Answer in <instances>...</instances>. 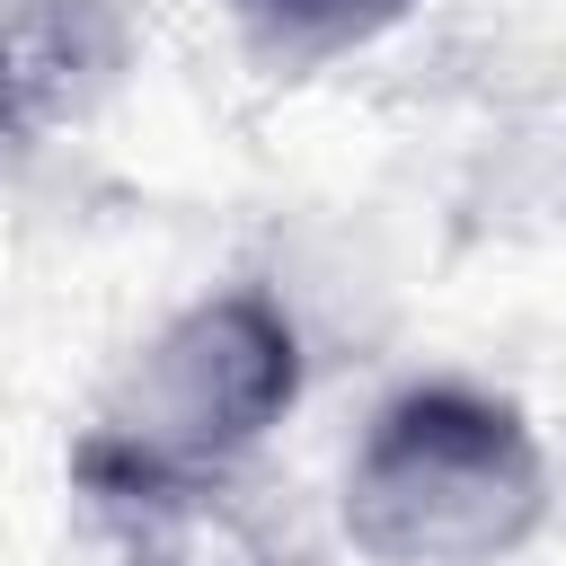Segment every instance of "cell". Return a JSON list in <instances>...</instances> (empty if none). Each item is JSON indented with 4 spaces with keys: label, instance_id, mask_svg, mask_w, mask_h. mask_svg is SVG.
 <instances>
[{
    "label": "cell",
    "instance_id": "3",
    "mask_svg": "<svg viewBox=\"0 0 566 566\" xmlns=\"http://www.w3.org/2000/svg\"><path fill=\"white\" fill-rule=\"evenodd\" d=\"M407 9H416V0H230L248 53H256L265 71H318V62L389 35Z\"/></svg>",
    "mask_w": 566,
    "mask_h": 566
},
{
    "label": "cell",
    "instance_id": "2",
    "mask_svg": "<svg viewBox=\"0 0 566 566\" xmlns=\"http://www.w3.org/2000/svg\"><path fill=\"white\" fill-rule=\"evenodd\" d=\"M292 318L265 292H212L133 354L97 433L80 442V478L106 495H177L203 469H230L292 407Z\"/></svg>",
    "mask_w": 566,
    "mask_h": 566
},
{
    "label": "cell",
    "instance_id": "1",
    "mask_svg": "<svg viewBox=\"0 0 566 566\" xmlns=\"http://www.w3.org/2000/svg\"><path fill=\"white\" fill-rule=\"evenodd\" d=\"M548 522V460L522 407L478 389H407L345 469V531L389 566H478Z\"/></svg>",
    "mask_w": 566,
    "mask_h": 566
}]
</instances>
